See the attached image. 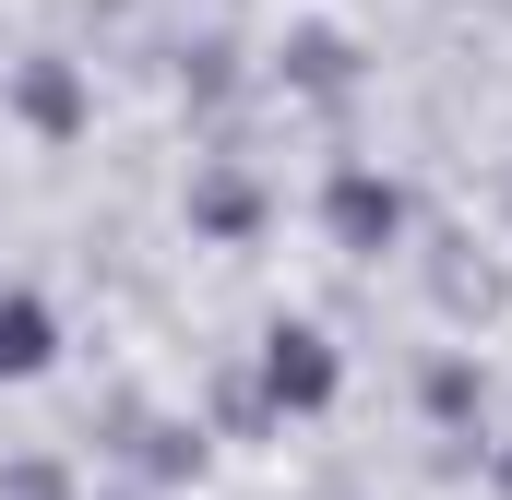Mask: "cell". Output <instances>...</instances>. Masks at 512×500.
I'll list each match as a JSON object with an SVG mask.
<instances>
[{
  "instance_id": "1",
  "label": "cell",
  "mask_w": 512,
  "mask_h": 500,
  "mask_svg": "<svg viewBox=\"0 0 512 500\" xmlns=\"http://www.w3.org/2000/svg\"><path fill=\"white\" fill-rule=\"evenodd\" d=\"M262 393H274V405H322V393H334L322 334H274V346H262Z\"/></svg>"
},
{
  "instance_id": "2",
  "label": "cell",
  "mask_w": 512,
  "mask_h": 500,
  "mask_svg": "<svg viewBox=\"0 0 512 500\" xmlns=\"http://www.w3.org/2000/svg\"><path fill=\"white\" fill-rule=\"evenodd\" d=\"M393 227H405L393 179H334V239H346V250H382Z\"/></svg>"
},
{
  "instance_id": "3",
  "label": "cell",
  "mask_w": 512,
  "mask_h": 500,
  "mask_svg": "<svg viewBox=\"0 0 512 500\" xmlns=\"http://www.w3.org/2000/svg\"><path fill=\"white\" fill-rule=\"evenodd\" d=\"M24 370H48V310L36 298H0V381H24Z\"/></svg>"
},
{
  "instance_id": "4",
  "label": "cell",
  "mask_w": 512,
  "mask_h": 500,
  "mask_svg": "<svg viewBox=\"0 0 512 500\" xmlns=\"http://www.w3.org/2000/svg\"><path fill=\"white\" fill-rule=\"evenodd\" d=\"M24 108H36L48 131H72V84H60V72H36V84H24Z\"/></svg>"
}]
</instances>
